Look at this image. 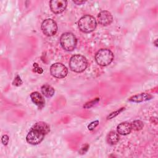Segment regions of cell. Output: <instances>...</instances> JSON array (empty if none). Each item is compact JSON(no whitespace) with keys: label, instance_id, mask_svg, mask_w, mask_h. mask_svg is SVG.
Instances as JSON below:
<instances>
[{"label":"cell","instance_id":"obj_10","mask_svg":"<svg viewBox=\"0 0 158 158\" xmlns=\"http://www.w3.org/2000/svg\"><path fill=\"white\" fill-rule=\"evenodd\" d=\"M30 98L32 102L36 105L39 109L43 108L45 105V100L43 96L38 91H35L31 93Z\"/></svg>","mask_w":158,"mask_h":158},{"label":"cell","instance_id":"obj_1","mask_svg":"<svg viewBox=\"0 0 158 158\" xmlns=\"http://www.w3.org/2000/svg\"><path fill=\"white\" fill-rule=\"evenodd\" d=\"M69 67L73 72L81 73L88 67L87 59L81 54H75L71 57L69 60Z\"/></svg>","mask_w":158,"mask_h":158},{"label":"cell","instance_id":"obj_25","mask_svg":"<svg viewBox=\"0 0 158 158\" xmlns=\"http://www.w3.org/2000/svg\"><path fill=\"white\" fill-rule=\"evenodd\" d=\"M154 43H155V45L157 46V40H156V41H154Z\"/></svg>","mask_w":158,"mask_h":158},{"label":"cell","instance_id":"obj_6","mask_svg":"<svg viewBox=\"0 0 158 158\" xmlns=\"http://www.w3.org/2000/svg\"><path fill=\"white\" fill-rule=\"evenodd\" d=\"M50 73L52 76L57 78H63L68 73L67 68L62 64L57 62L51 65L50 67Z\"/></svg>","mask_w":158,"mask_h":158},{"label":"cell","instance_id":"obj_15","mask_svg":"<svg viewBox=\"0 0 158 158\" xmlns=\"http://www.w3.org/2000/svg\"><path fill=\"white\" fill-rule=\"evenodd\" d=\"M119 138V135L117 132L115 131H111L107 135V141L109 144L113 145L117 144L118 142Z\"/></svg>","mask_w":158,"mask_h":158},{"label":"cell","instance_id":"obj_2","mask_svg":"<svg viewBox=\"0 0 158 158\" xmlns=\"http://www.w3.org/2000/svg\"><path fill=\"white\" fill-rule=\"evenodd\" d=\"M78 28L83 33H91L93 31L97 26L95 18L90 15H85L78 21Z\"/></svg>","mask_w":158,"mask_h":158},{"label":"cell","instance_id":"obj_20","mask_svg":"<svg viewBox=\"0 0 158 158\" xmlns=\"http://www.w3.org/2000/svg\"><path fill=\"white\" fill-rule=\"evenodd\" d=\"M99 124V121L98 120H95L93 122H91L88 125V128L89 130H93L94 128H95Z\"/></svg>","mask_w":158,"mask_h":158},{"label":"cell","instance_id":"obj_24","mask_svg":"<svg viewBox=\"0 0 158 158\" xmlns=\"http://www.w3.org/2000/svg\"><path fill=\"white\" fill-rule=\"evenodd\" d=\"M73 2L77 5H80V4H84L86 1H73Z\"/></svg>","mask_w":158,"mask_h":158},{"label":"cell","instance_id":"obj_23","mask_svg":"<svg viewBox=\"0 0 158 158\" xmlns=\"http://www.w3.org/2000/svg\"><path fill=\"white\" fill-rule=\"evenodd\" d=\"M88 148H89V145L86 144L83 146V147L81 148V149H80L79 152H80V154H85V153L88 151Z\"/></svg>","mask_w":158,"mask_h":158},{"label":"cell","instance_id":"obj_16","mask_svg":"<svg viewBox=\"0 0 158 158\" xmlns=\"http://www.w3.org/2000/svg\"><path fill=\"white\" fill-rule=\"evenodd\" d=\"M131 124L132 129H133L135 131H139L141 130L144 127L143 122L139 120H134Z\"/></svg>","mask_w":158,"mask_h":158},{"label":"cell","instance_id":"obj_9","mask_svg":"<svg viewBox=\"0 0 158 158\" xmlns=\"http://www.w3.org/2000/svg\"><path fill=\"white\" fill-rule=\"evenodd\" d=\"M98 21L100 25L107 26L112 22L113 16L110 12L107 10H102L98 15Z\"/></svg>","mask_w":158,"mask_h":158},{"label":"cell","instance_id":"obj_11","mask_svg":"<svg viewBox=\"0 0 158 158\" xmlns=\"http://www.w3.org/2000/svg\"><path fill=\"white\" fill-rule=\"evenodd\" d=\"M131 124L128 122H122L118 125L117 127V133L122 135H127L131 131Z\"/></svg>","mask_w":158,"mask_h":158},{"label":"cell","instance_id":"obj_5","mask_svg":"<svg viewBox=\"0 0 158 158\" xmlns=\"http://www.w3.org/2000/svg\"><path fill=\"white\" fill-rule=\"evenodd\" d=\"M41 30L43 33L47 36H52L57 31V23L51 19L44 20L41 23Z\"/></svg>","mask_w":158,"mask_h":158},{"label":"cell","instance_id":"obj_19","mask_svg":"<svg viewBox=\"0 0 158 158\" xmlns=\"http://www.w3.org/2000/svg\"><path fill=\"white\" fill-rule=\"evenodd\" d=\"M12 84L16 86H20V85H21L22 84V81L19 75H17L15 77V78H14V80L13 81Z\"/></svg>","mask_w":158,"mask_h":158},{"label":"cell","instance_id":"obj_18","mask_svg":"<svg viewBox=\"0 0 158 158\" xmlns=\"http://www.w3.org/2000/svg\"><path fill=\"white\" fill-rule=\"evenodd\" d=\"M125 109V107H121L120 109H118V110H115V111H114V112H111V113L107 116V119H111V118H113L117 116L120 113H121L123 110H124Z\"/></svg>","mask_w":158,"mask_h":158},{"label":"cell","instance_id":"obj_12","mask_svg":"<svg viewBox=\"0 0 158 158\" xmlns=\"http://www.w3.org/2000/svg\"><path fill=\"white\" fill-rule=\"evenodd\" d=\"M152 96L148 93H140V94H137L134 96H132L128 99V101L130 102H141L143 101H146L148 100H150L152 99Z\"/></svg>","mask_w":158,"mask_h":158},{"label":"cell","instance_id":"obj_17","mask_svg":"<svg viewBox=\"0 0 158 158\" xmlns=\"http://www.w3.org/2000/svg\"><path fill=\"white\" fill-rule=\"evenodd\" d=\"M99 98H95L88 102H86V104H85V105L83 106V107L85 109H89L92 107H93L94 105H96L99 101Z\"/></svg>","mask_w":158,"mask_h":158},{"label":"cell","instance_id":"obj_3","mask_svg":"<svg viewBox=\"0 0 158 158\" xmlns=\"http://www.w3.org/2000/svg\"><path fill=\"white\" fill-rule=\"evenodd\" d=\"M113 52L109 49H101L95 54V60L101 66H107L114 60Z\"/></svg>","mask_w":158,"mask_h":158},{"label":"cell","instance_id":"obj_22","mask_svg":"<svg viewBox=\"0 0 158 158\" xmlns=\"http://www.w3.org/2000/svg\"><path fill=\"white\" fill-rule=\"evenodd\" d=\"M9 140V138L7 135H4L1 138V142L4 145H7Z\"/></svg>","mask_w":158,"mask_h":158},{"label":"cell","instance_id":"obj_8","mask_svg":"<svg viewBox=\"0 0 158 158\" xmlns=\"http://www.w3.org/2000/svg\"><path fill=\"white\" fill-rule=\"evenodd\" d=\"M67 6V1L65 0H51L49 6L51 11L54 14H60L65 10Z\"/></svg>","mask_w":158,"mask_h":158},{"label":"cell","instance_id":"obj_7","mask_svg":"<svg viewBox=\"0 0 158 158\" xmlns=\"http://www.w3.org/2000/svg\"><path fill=\"white\" fill-rule=\"evenodd\" d=\"M44 137V134L36 130L31 128L27 135L26 140L30 144L36 145L43 141Z\"/></svg>","mask_w":158,"mask_h":158},{"label":"cell","instance_id":"obj_13","mask_svg":"<svg viewBox=\"0 0 158 158\" xmlns=\"http://www.w3.org/2000/svg\"><path fill=\"white\" fill-rule=\"evenodd\" d=\"M31 128L36 130L44 135L48 134L50 131V127L49 125L44 122H36Z\"/></svg>","mask_w":158,"mask_h":158},{"label":"cell","instance_id":"obj_14","mask_svg":"<svg viewBox=\"0 0 158 158\" xmlns=\"http://www.w3.org/2000/svg\"><path fill=\"white\" fill-rule=\"evenodd\" d=\"M41 91L43 94L46 98L52 97L55 93L54 89L51 86L48 84L43 85L41 88Z\"/></svg>","mask_w":158,"mask_h":158},{"label":"cell","instance_id":"obj_21","mask_svg":"<svg viewBox=\"0 0 158 158\" xmlns=\"http://www.w3.org/2000/svg\"><path fill=\"white\" fill-rule=\"evenodd\" d=\"M33 67H34L35 72H36L38 73H40V74L43 73V69L41 67H40L37 63H34L33 64Z\"/></svg>","mask_w":158,"mask_h":158},{"label":"cell","instance_id":"obj_4","mask_svg":"<svg viewBox=\"0 0 158 158\" xmlns=\"http://www.w3.org/2000/svg\"><path fill=\"white\" fill-rule=\"evenodd\" d=\"M60 43L62 48L67 51H72L77 46V39L76 36L70 32L63 33L60 38Z\"/></svg>","mask_w":158,"mask_h":158}]
</instances>
